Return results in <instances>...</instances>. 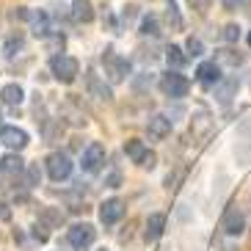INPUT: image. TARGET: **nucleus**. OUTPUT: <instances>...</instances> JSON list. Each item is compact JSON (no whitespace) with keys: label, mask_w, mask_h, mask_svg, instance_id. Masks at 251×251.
Segmentation results:
<instances>
[{"label":"nucleus","mask_w":251,"mask_h":251,"mask_svg":"<svg viewBox=\"0 0 251 251\" xmlns=\"http://www.w3.org/2000/svg\"><path fill=\"white\" fill-rule=\"evenodd\" d=\"M157 86H160L163 97H169V100H182L191 91V80L185 75H179V69H169L166 75H160Z\"/></svg>","instance_id":"1"},{"label":"nucleus","mask_w":251,"mask_h":251,"mask_svg":"<svg viewBox=\"0 0 251 251\" xmlns=\"http://www.w3.org/2000/svg\"><path fill=\"white\" fill-rule=\"evenodd\" d=\"M102 69H105V75H108L111 83H125L127 75H130V61L122 58L113 47H108L102 52Z\"/></svg>","instance_id":"2"},{"label":"nucleus","mask_w":251,"mask_h":251,"mask_svg":"<svg viewBox=\"0 0 251 251\" xmlns=\"http://www.w3.org/2000/svg\"><path fill=\"white\" fill-rule=\"evenodd\" d=\"M50 72H52V77H55L58 83L69 86V83L77 80V75H80V64H77V58H72V55H52Z\"/></svg>","instance_id":"3"},{"label":"nucleus","mask_w":251,"mask_h":251,"mask_svg":"<svg viewBox=\"0 0 251 251\" xmlns=\"http://www.w3.org/2000/svg\"><path fill=\"white\" fill-rule=\"evenodd\" d=\"M105 157H108V152H105V147L100 144V141H91L89 147L83 149V157H80V166L86 174H100L105 166Z\"/></svg>","instance_id":"4"},{"label":"nucleus","mask_w":251,"mask_h":251,"mask_svg":"<svg viewBox=\"0 0 251 251\" xmlns=\"http://www.w3.org/2000/svg\"><path fill=\"white\" fill-rule=\"evenodd\" d=\"M45 163H47V174H50L52 182L69 179V174H72V157L67 152H50Z\"/></svg>","instance_id":"5"},{"label":"nucleus","mask_w":251,"mask_h":251,"mask_svg":"<svg viewBox=\"0 0 251 251\" xmlns=\"http://www.w3.org/2000/svg\"><path fill=\"white\" fill-rule=\"evenodd\" d=\"M235 157H237V166H249L251 163V119H243V122L237 125Z\"/></svg>","instance_id":"6"},{"label":"nucleus","mask_w":251,"mask_h":251,"mask_svg":"<svg viewBox=\"0 0 251 251\" xmlns=\"http://www.w3.org/2000/svg\"><path fill=\"white\" fill-rule=\"evenodd\" d=\"M221 229L226 232L229 237H240L246 232V215L237 204H229L224 210V218H221Z\"/></svg>","instance_id":"7"},{"label":"nucleus","mask_w":251,"mask_h":251,"mask_svg":"<svg viewBox=\"0 0 251 251\" xmlns=\"http://www.w3.org/2000/svg\"><path fill=\"white\" fill-rule=\"evenodd\" d=\"M69 246H72L75 251H86L91 243H94L97 237V229L91 226V224H75L72 229H69Z\"/></svg>","instance_id":"8"},{"label":"nucleus","mask_w":251,"mask_h":251,"mask_svg":"<svg viewBox=\"0 0 251 251\" xmlns=\"http://www.w3.org/2000/svg\"><path fill=\"white\" fill-rule=\"evenodd\" d=\"M196 80H199L201 89H215L218 83L224 80L221 77V64L218 61H204V64H199V69H196Z\"/></svg>","instance_id":"9"},{"label":"nucleus","mask_w":251,"mask_h":251,"mask_svg":"<svg viewBox=\"0 0 251 251\" xmlns=\"http://www.w3.org/2000/svg\"><path fill=\"white\" fill-rule=\"evenodd\" d=\"M127 207L122 199H105L102 204H100V221H102V226H113V224H119L122 218H125Z\"/></svg>","instance_id":"10"},{"label":"nucleus","mask_w":251,"mask_h":251,"mask_svg":"<svg viewBox=\"0 0 251 251\" xmlns=\"http://www.w3.org/2000/svg\"><path fill=\"white\" fill-rule=\"evenodd\" d=\"M86 89H89V94L91 97H97V100H102V102H111L113 100V91H111V86L100 77V75L94 72V69H89L86 72Z\"/></svg>","instance_id":"11"},{"label":"nucleus","mask_w":251,"mask_h":251,"mask_svg":"<svg viewBox=\"0 0 251 251\" xmlns=\"http://www.w3.org/2000/svg\"><path fill=\"white\" fill-rule=\"evenodd\" d=\"M171 127H174V122H171L166 113H155V116H149V122H147V133H149V138L163 141V138L171 135Z\"/></svg>","instance_id":"12"},{"label":"nucleus","mask_w":251,"mask_h":251,"mask_svg":"<svg viewBox=\"0 0 251 251\" xmlns=\"http://www.w3.org/2000/svg\"><path fill=\"white\" fill-rule=\"evenodd\" d=\"M0 144H6L8 149H20L28 147V133H25L23 127H0Z\"/></svg>","instance_id":"13"},{"label":"nucleus","mask_w":251,"mask_h":251,"mask_svg":"<svg viewBox=\"0 0 251 251\" xmlns=\"http://www.w3.org/2000/svg\"><path fill=\"white\" fill-rule=\"evenodd\" d=\"M237 89H240V80H237L235 75H229V77H224V80L213 89V94H215V100H218L221 105H229L237 97Z\"/></svg>","instance_id":"14"},{"label":"nucleus","mask_w":251,"mask_h":251,"mask_svg":"<svg viewBox=\"0 0 251 251\" xmlns=\"http://www.w3.org/2000/svg\"><path fill=\"white\" fill-rule=\"evenodd\" d=\"M0 171H3V177L8 179H17V177H23V171H25V160L17 152H11V155H6L3 160H0Z\"/></svg>","instance_id":"15"},{"label":"nucleus","mask_w":251,"mask_h":251,"mask_svg":"<svg viewBox=\"0 0 251 251\" xmlns=\"http://www.w3.org/2000/svg\"><path fill=\"white\" fill-rule=\"evenodd\" d=\"M191 133H193V138H207V135L213 133V119H210V113H207L204 108L196 111L193 125H191Z\"/></svg>","instance_id":"16"},{"label":"nucleus","mask_w":251,"mask_h":251,"mask_svg":"<svg viewBox=\"0 0 251 251\" xmlns=\"http://www.w3.org/2000/svg\"><path fill=\"white\" fill-rule=\"evenodd\" d=\"M163 229H166V215H163V213H149V218H147V232H144L147 243H155V240H160Z\"/></svg>","instance_id":"17"},{"label":"nucleus","mask_w":251,"mask_h":251,"mask_svg":"<svg viewBox=\"0 0 251 251\" xmlns=\"http://www.w3.org/2000/svg\"><path fill=\"white\" fill-rule=\"evenodd\" d=\"M69 17H72L75 23H91V20H94V6H91V0H75L72 8H69Z\"/></svg>","instance_id":"18"},{"label":"nucleus","mask_w":251,"mask_h":251,"mask_svg":"<svg viewBox=\"0 0 251 251\" xmlns=\"http://www.w3.org/2000/svg\"><path fill=\"white\" fill-rule=\"evenodd\" d=\"M30 25H33V33H36L39 39H47L52 33L50 14H47V11H30Z\"/></svg>","instance_id":"19"},{"label":"nucleus","mask_w":251,"mask_h":251,"mask_svg":"<svg viewBox=\"0 0 251 251\" xmlns=\"http://www.w3.org/2000/svg\"><path fill=\"white\" fill-rule=\"evenodd\" d=\"M138 33L141 36H149V39H157L160 36V17L157 14H144L141 17V25H138Z\"/></svg>","instance_id":"20"},{"label":"nucleus","mask_w":251,"mask_h":251,"mask_svg":"<svg viewBox=\"0 0 251 251\" xmlns=\"http://www.w3.org/2000/svg\"><path fill=\"white\" fill-rule=\"evenodd\" d=\"M218 64H226V67H243L246 64V52L235 50V47H226V50H218Z\"/></svg>","instance_id":"21"},{"label":"nucleus","mask_w":251,"mask_h":251,"mask_svg":"<svg viewBox=\"0 0 251 251\" xmlns=\"http://www.w3.org/2000/svg\"><path fill=\"white\" fill-rule=\"evenodd\" d=\"M166 61H169V67L182 69L185 64H188V52H185L182 47H177V45H169L166 47Z\"/></svg>","instance_id":"22"},{"label":"nucleus","mask_w":251,"mask_h":251,"mask_svg":"<svg viewBox=\"0 0 251 251\" xmlns=\"http://www.w3.org/2000/svg\"><path fill=\"white\" fill-rule=\"evenodd\" d=\"M147 152H149V149L144 147V141H138V138H130V141H127V144H125V155L130 157V160H133V163H141V160H144V155H147Z\"/></svg>","instance_id":"23"},{"label":"nucleus","mask_w":251,"mask_h":251,"mask_svg":"<svg viewBox=\"0 0 251 251\" xmlns=\"http://www.w3.org/2000/svg\"><path fill=\"white\" fill-rule=\"evenodd\" d=\"M23 97H25V91H23V86H17V83H8L6 89L0 91V100H3L6 105H20Z\"/></svg>","instance_id":"24"},{"label":"nucleus","mask_w":251,"mask_h":251,"mask_svg":"<svg viewBox=\"0 0 251 251\" xmlns=\"http://www.w3.org/2000/svg\"><path fill=\"white\" fill-rule=\"evenodd\" d=\"M166 23L171 30H182V17H179V8L174 0H166Z\"/></svg>","instance_id":"25"},{"label":"nucleus","mask_w":251,"mask_h":251,"mask_svg":"<svg viewBox=\"0 0 251 251\" xmlns=\"http://www.w3.org/2000/svg\"><path fill=\"white\" fill-rule=\"evenodd\" d=\"M23 47H25V39L20 36V33H17V36H8V39H6V45H3V52H6L8 58H14V55H17L20 50H23Z\"/></svg>","instance_id":"26"},{"label":"nucleus","mask_w":251,"mask_h":251,"mask_svg":"<svg viewBox=\"0 0 251 251\" xmlns=\"http://www.w3.org/2000/svg\"><path fill=\"white\" fill-rule=\"evenodd\" d=\"M45 45H47V52H61L64 50V45H67V39H64V33H55V30H52L50 36L45 39Z\"/></svg>","instance_id":"27"},{"label":"nucleus","mask_w":251,"mask_h":251,"mask_svg":"<svg viewBox=\"0 0 251 251\" xmlns=\"http://www.w3.org/2000/svg\"><path fill=\"white\" fill-rule=\"evenodd\" d=\"M42 133H45L47 141H55L58 135H64V125H61V119H58V122H45Z\"/></svg>","instance_id":"28"},{"label":"nucleus","mask_w":251,"mask_h":251,"mask_svg":"<svg viewBox=\"0 0 251 251\" xmlns=\"http://www.w3.org/2000/svg\"><path fill=\"white\" fill-rule=\"evenodd\" d=\"M185 52H188V58H199L201 52H204V45H201V39L191 36L185 42Z\"/></svg>","instance_id":"29"},{"label":"nucleus","mask_w":251,"mask_h":251,"mask_svg":"<svg viewBox=\"0 0 251 251\" xmlns=\"http://www.w3.org/2000/svg\"><path fill=\"white\" fill-rule=\"evenodd\" d=\"M221 39H224V42H229V45H235L237 39H240V25H235V23H229L226 28L221 30Z\"/></svg>","instance_id":"30"},{"label":"nucleus","mask_w":251,"mask_h":251,"mask_svg":"<svg viewBox=\"0 0 251 251\" xmlns=\"http://www.w3.org/2000/svg\"><path fill=\"white\" fill-rule=\"evenodd\" d=\"M135 17H138V6H125V11H122V25H133L135 23Z\"/></svg>","instance_id":"31"},{"label":"nucleus","mask_w":251,"mask_h":251,"mask_svg":"<svg viewBox=\"0 0 251 251\" xmlns=\"http://www.w3.org/2000/svg\"><path fill=\"white\" fill-rule=\"evenodd\" d=\"M138 166H141V169H155V166H157V155H155V152H147Z\"/></svg>","instance_id":"32"},{"label":"nucleus","mask_w":251,"mask_h":251,"mask_svg":"<svg viewBox=\"0 0 251 251\" xmlns=\"http://www.w3.org/2000/svg\"><path fill=\"white\" fill-rule=\"evenodd\" d=\"M25 177H28V185H39V182H42V171H39L36 166H30Z\"/></svg>","instance_id":"33"},{"label":"nucleus","mask_w":251,"mask_h":251,"mask_svg":"<svg viewBox=\"0 0 251 251\" xmlns=\"http://www.w3.org/2000/svg\"><path fill=\"white\" fill-rule=\"evenodd\" d=\"M45 218L50 224H64V213H55V210H45Z\"/></svg>","instance_id":"34"},{"label":"nucleus","mask_w":251,"mask_h":251,"mask_svg":"<svg viewBox=\"0 0 251 251\" xmlns=\"http://www.w3.org/2000/svg\"><path fill=\"white\" fill-rule=\"evenodd\" d=\"M188 3H191V6L199 11V14H204L207 8H210V0H188Z\"/></svg>","instance_id":"35"},{"label":"nucleus","mask_w":251,"mask_h":251,"mask_svg":"<svg viewBox=\"0 0 251 251\" xmlns=\"http://www.w3.org/2000/svg\"><path fill=\"white\" fill-rule=\"evenodd\" d=\"M0 221H11V207L6 201H0Z\"/></svg>","instance_id":"36"},{"label":"nucleus","mask_w":251,"mask_h":251,"mask_svg":"<svg viewBox=\"0 0 251 251\" xmlns=\"http://www.w3.org/2000/svg\"><path fill=\"white\" fill-rule=\"evenodd\" d=\"M224 3V8H226V11H237V8L243 6V0H221Z\"/></svg>","instance_id":"37"},{"label":"nucleus","mask_w":251,"mask_h":251,"mask_svg":"<svg viewBox=\"0 0 251 251\" xmlns=\"http://www.w3.org/2000/svg\"><path fill=\"white\" fill-rule=\"evenodd\" d=\"M249 47H251V30H249Z\"/></svg>","instance_id":"38"},{"label":"nucleus","mask_w":251,"mask_h":251,"mask_svg":"<svg viewBox=\"0 0 251 251\" xmlns=\"http://www.w3.org/2000/svg\"><path fill=\"white\" fill-rule=\"evenodd\" d=\"M249 11H251V0H249Z\"/></svg>","instance_id":"39"},{"label":"nucleus","mask_w":251,"mask_h":251,"mask_svg":"<svg viewBox=\"0 0 251 251\" xmlns=\"http://www.w3.org/2000/svg\"><path fill=\"white\" fill-rule=\"evenodd\" d=\"M100 251H105V249H100Z\"/></svg>","instance_id":"40"},{"label":"nucleus","mask_w":251,"mask_h":251,"mask_svg":"<svg viewBox=\"0 0 251 251\" xmlns=\"http://www.w3.org/2000/svg\"><path fill=\"white\" fill-rule=\"evenodd\" d=\"M0 119H3V116H0Z\"/></svg>","instance_id":"41"}]
</instances>
